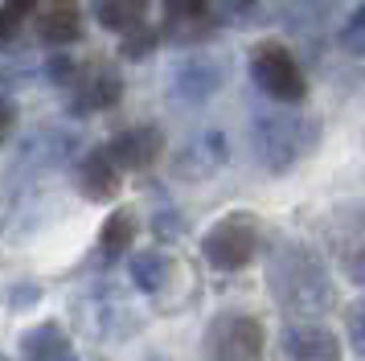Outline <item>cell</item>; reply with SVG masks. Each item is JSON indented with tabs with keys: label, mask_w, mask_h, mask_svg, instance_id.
Returning a JSON list of instances; mask_svg holds the SVG:
<instances>
[{
	"label": "cell",
	"mask_w": 365,
	"mask_h": 361,
	"mask_svg": "<svg viewBox=\"0 0 365 361\" xmlns=\"http://www.w3.org/2000/svg\"><path fill=\"white\" fill-rule=\"evenodd\" d=\"M267 292L283 312H329L336 304V283L329 275L324 255L308 243H279L263 267Z\"/></svg>",
	"instance_id": "cell-1"
},
{
	"label": "cell",
	"mask_w": 365,
	"mask_h": 361,
	"mask_svg": "<svg viewBox=\"0 0 365 361\" xmlns=\"http://www.w3.org/2000/svg\"><path fill=\"white\" fill-rule=\"evenodd\" d=\"M250 140H255V156L267 173H292L304 156L316 152L320 123L308 119V115H296L292 107L287 111H259L255 128H250Z\"/></svg>",
	"instance_id": "cell-2"
},
{
	"label": "cell",
	"mask_w": 365,
	"mask_h": 361,
	"mask_svg": "<svg viewBox=\"0 0 365 361\" xmlns=\"http://www.w3.org/2000/svg\"><path fill=\"white\" fill-rule=\"evenodd\" d=\"M250 78L267 98L283 107H299L308 98V74L283 41H259L250 49Z\"/></svg>",
	"instance_id": "cell-3"
},
{
	"label": "cell",
	"mask_w": 365,
	"mask_h": 361,
	"mask_svg": "<svg viewBox=\"0 0 365 361\" xmlns=\"http://www.w3.org/2000/svg\"><path fill=\"white\" fill-rule=\"evenodd\" d=\"M259 250V218L247 210H230L201 234V259L214 271H242Z\"/></svg>",
	"instance_id": "cell-4"
},
{
	"label": "cell",
	"mask_w": 365,
	"mask_h": 361,
	"mask_svg": "<svg viewBox=\"0 0 365 361\" xmlns=\"http://www.w3.org/2000/svg\"><path fill=\"white\" fill-rule=\"evenodd\" d=\"M74 320L95 341H115L132 328V308L123 304V295L111 283H95L74 300Z\"/></svg>",
	"instance_id": "cell-5"
},
{
	"label": "cell",
	"mask_w": 365,
	"mask_h": 361,
	"mask_svg": "<svg viewBox=\"0 0 365 361\" xmlns=\"http://www.w3.org/2000/svg\"><path fill=\"white\" fill-rule=\"evenodd\" d=\"M267 332L263 325L247 316V312H230V316H217L214 332H210V349H214L222 361H255L263 357Z\"/></svg>",
	"instance_id": "cell-6"
},
{
	"label": "cell",
	"mask_w": 365,
	"mask_h": 361,
	"mask_svg": "<svg viewBox=\"0 0 365 361\" xmlns=\"http://www.w3.org/2000/svg\"><path fill=\"white\" fill-rule=\"evenodd\" d=\"M279 353L283 361H345L341 337L324 325H304V320H287L279 328Z\"/></svg>",
	"instance_id": "cell-7"
},
{
	"label": "cell",
	"mask_w": 365,
	"mask_h": 361,
	"mask_svg": "<svg viewBox=\"0 0 365 361\" xmlns=\"http://www.w3.org/2000/svg\"><path fill=\"white\" fill-rule=\"evenodd\" d=\"M111 152V161L123 168V173H144L152 164L160 161V152H165V131L156 128V123H132V128H123L107 144Z\"/></svg>",
	"instance_id": "cell-8"
},
{
	"label": "cell",
	"mask_w": 365,
	"mask_h": 361,
	"mask_svg": "<svg viewBox=\"0 0 365 361\" xmlns=\"http://www.w3.org/2000/svg\"><path fill=\"white\" fill-rule=\"evenodd\" d=\"M78 131L74 128H37L25 136V144L17 148V161L29 168H58L78 152Z\"/></svg>",
	"instance_id": "cell-9"
},
{
	"label": "cell",
	"mask_w": 365,
	"mask_h": 361,
	"mask_svg": "<svg viewBox=\"0 0 365 361\" xmlns=\"http://www.w3.org/2000/svg\"><path fill=\"white\" fill-rule=\"evenodd\" d=\"M222 164H226V136L210 128V131H201L197 140H189V144L177 152V161H173V177L205 180V177H214Z\"/></svg>",
	"instance_id": "cell-10"
},
{
	"label": "cell",
	"mask_w": 365,
	"mask_h": 361,
	"mask_svg": "<svg viewBox=\"0 0 365 361\" xmlns=\"http://www.w3.org/2000/svg\"><path fill=\"white\" fill-rule=\"evenodd\" d=\"M74 177H78V193L86 201H115L119 185H123V168L111 161L107 148H95V152H86L83 161H78Z\"/></svg>",
	"instance_id": "cell-11"
},
{
	"label": "cell",
	"mask_w": 365,
	"mask_h": 361,
	"mask_svg": "<svg viewBox=\"0 0 365 361\" xmlns=\"http://www.w3.org/2000/svg\"><path fill=\"white\" fill-rule=\"evenodd\" d=\"M222 82H226L222 62H214V58H189L173 74V95L181 103H210L222 91Z\"/></svg>",
	"instance_id": "cell-12"
},
{
	"label": "cell",
	"mask_w": 365,
	"mask_h": 361,
	"mask_svg": "<svg viewBox=\"0 0 365 361\" xmlns=\"http://www.w3.org/2000/svg\"><path fill=\"white\" fill-rule=\"evenodd\" d=\"M119 95H123V82L111 66H86L83 82L74 86V98H70V107L78 115H91V111H107V107H115Z\"/></svg>",
	"instance_id": "cell-13"
},
{
	"label": "cell",
	"mask_w": 365,
	"mask_h": 361,
	"mask_svg": "<svg viewBox=\"0 0 365 361\" xmlns=\"http://www.w3.org/2000/svg\"><path fill=\"white\" fill-rule=\"evenodd\" d=\"M21 361H78V353L58 320H41L21 332Z\"/></svg>",
	"instance_id": "cell-14"
},
{
	"label": "cell",
	"mask_w": 365,
	"mask_h": 361,
	"mask_svg": "<svg viewBox=\"0 0 365 361\" xmlns=\"http://www.w3.org/2000/svg\"><path fill=\"white\" fill-rule=\"evenodd\" d=\"M37 37L50 46H74L83 37V16L74 0H53L46 13L37 16Z\"/></svg>",
	"instance_id": "cell-15"
},
{
	"label": "cell",
	"mask_w": 365,
	"mask_h": 361,
	"mask_svg": "<svg viewBox=\"0 0 365 361\" xmlns=\"http://www.w3.org/2000/svg\"><path fill=\"white\" fill-rule=\"evenodd\" d=\"M132 243H135V213L132 210H111V218H107L103 230H99V255L107 263L123 259Z\"/></svg>",
	"instance_id": "cell-16"
},
{
	"label": "cell",
	"mask_w": 365,
	"mask_h": 361,
	"mask_svg": "<svg viewBox=\"0 0 365 361\" xmlns=\"http://www.w3.org/2000/svg\"><path fill=\"white\" fill-rule=\"evenodd\" d=\"M144 16H148V0H99L95 4V21L103 29H115V33L140 29Z\"/></svg>",
	"instance_id": "cell-17"
},
{
	"label": "cell",
	"mask_w": 365,
	"mask_h": 361,
	"mask_svg": "<svg viewBox=\"0 0 365 361\" xmlns=\"http://www.w3.org/2000/svg\"><path fill=\"white\" fill-rule=\"evenodd\" d=\"M128 275H132V283L140 288V292H165V283L173 279V259L168 255H160V250H140L132 259V267H128Z\"/></svg>",
	"instance_id": "cell-18"
},
{
	"label": "cell",
	"mask_w": 365,
	"mask_h": 361,
	"mask_svg": "<svg viewBox=\"0 0 365 361\" xmlns=\"http://www.w3.org/2000/svg\"><path fill=\"white\" fill-rule=\"evenodd\" d=\"M86 66L78 62V58H70V54H53V58H46V78L53 82V86H66V91H74L78 82H83Z\"/></svg>",
	"instance_id": "cell-19"
},
{
	"label": "cell",
	"mask_w": 365,
	"mask_h": 361,
	"mask_svg": "<svg viewBox=\"0 0 365 361\" xmlns=\"http://www.w3.org/2000/svg\"><path fill=\"white\" fill-rule=\"evenodd\" d=\"M156 46H160V33L152 29V25H140V29H132L128 37H123L119 54H123L128 62H140V58H148V54H152Z\"/></svg>",
	"instance_id": "cell-20"
},
{
	"label": "cell",
	"mask_w": 365,
	"mask_h": 361,
	"mask_svg": "<svg viewBox=\"0 0 365 361\" xmlns=\"http://www.w3.org/2000/svg\"><path fill=\"white\" fill-rule=\"evenodd\" d=\"M341 46H345V54H353V58H361L365 54V0L353 9V16L345 21V29H341Z\"/></svg>",
	"instance_id": "cell-21"
},
{
	"label": "cell",
	"mask_w": 365,
	"mask_h": 361,
	"mask_svg": "<svg viewBox=\"0 0 365 361\" xmlns=\"http://www.w3.org/2000/svg\"><path fill=\"white\" fill-rule=\"evenodd\" d=\"M37 0H4V9H0V29H4V41H13L17 37V29L29 21V13H34Z\"/></svg>",
	"instance_id": "cell-22"
},
{
	"label": "cell",
	"mask_w": 365,
	"mask_h": 361,
	"mask_svg": "<svg viewBox=\"0 0 365 361\" xmlns=\"http://www.w3.org/2000/svg\"><path fill=\"white\" fill-rule=\"evenodd\" d=\"M345 332H349V345L365 357V300H357V304L345 308Z\"/></svg>",
	"instance_id": "cell-23"
},
{
	"label": "cell",
	"mask_w": 365,
	"mask_h": 361,
	"mask_svg": "<svg viewBox=\"0 0 365 361\" xmlns=\"http://www.w3.org/2000/svg\"><path fill=\"white\" fill-rule=\"evenodd\" d=\"M205 9H210V0H165V13L168 21H197V16H205Z\"/></svg>",
	"instance_id": "cell-24"
},
{
	"label": "cell",
	"mask_w": 365,
	"mask_h": 361,
	"mask_svg": "<svg viewBox=\"0 0 365 361\" xmlns=\"http://www.w3.org/2000/svg\"><path fill=\"white\" fill-rule=\"evenodd\" d=\"M349 275H353L357 288H365V246H357V250L349 255Z\"/></svg>",
	"instance_id": "cell-25"
},
{
	"label": "cell",
	"mask_w": 365,
	"mask_h": 361,
	"mask_svg": "<svg viewBox=\"0 0 365 361\" xmlns=\"http://www.w3.org/2000/svg\"><path fill=\"white\" fill-rule=\"evenodd\" d=\"M259 0H222V13L226 16H238V13H247V9H255Z\"/></svg>",
	"instance_id": "cell-26"
},
{
	"label": "cell",
	"mask_w": 365,
	"mask_h": 361,
	"mask_svg": "<svg viewBox=\"0 0 365 361\" xmlns=\"http://www.w3.org/2000/svg\"><path fill=\"white\" fill-rule=\"evenodd\" d=\"M13 123H17V107H13V98L4 95V128H0V131H4V140L13 136Z\"/></svg>",
	"instance_id": "cell-27"
}]
</instances>
